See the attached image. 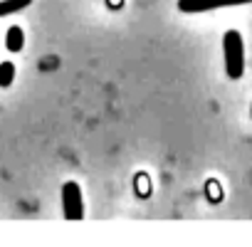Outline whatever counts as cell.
<instances>
[{"label":"cell","mask_w":252,"mask_h":247,"mask_svg":"<svg viewBox=\"0 0 252 247\" xmlns=\"http://www.w3.org/2000/svg\"><path fill=\"white\" fill-rule=\"evenodd\" d=\"M15 79V64L13 62H0V87H10Z\"/></svg>","instance_id":"cell-6"},{"label":"cell","mask_w":252,"mask_h":247,"mask_svg":"<svg viewBox=\"0 0 252 247\" xmlns=\"http://www.w3.org/2000/svg\"><path fill=\"white\" fill-rule=\"evenodd\" d=\"M62 213L67 220H82L84 217V200H82V188L74 181H67L62 185Z\"/></svg>","instance_id":"cell-2"},{"label":"cell","mask_w":252,"mask_h":247,"mask_svg":"<svg viewBox=\"0 0 252 247\" xmlns=\"http://www.w3.org/2000/svg\"><path fill=\"white\" fill-rule=\"evenodd\" d=\"M252 0H178L181 13H208V10H220V8H235V5H247Z\"/></svg>","instance_id":"cell-3"},{"label":"cell","mask_w":252,"mask_h":247,"mask_svg":"<svg viewBox=\"0 0 252 247\" xmlns=\"http://www.w3.org/2000/svg\"><path fill=\"white\" fill-rule=\"evenodd\" d=\"M222 52H225V72L230 79H240L245 72V45L242 35L237 30H227L222 37Z\"/></svg>","instance_id":"cell-1"},{"label":"cell","mask_w":252,"mask_h":247,"mask_svg":"<svg viewBox=\"0 0 252 247\" xmlns=\"http://www.w3.org/2000/svg\"><path fill=\"white\" fill-rule=\"evenodd\" d=\"M30 3H32V0H0V18L13 15V13H20V10H25Z\"/></svg>","instance_id":"cell-5"},{"label":"cell","mask_w":252,"mask_h":247,"mask_svg":"<svg viewBox=\"0 0 252 247\" xmlns=\"http://www.w3.org/2000/svg\"><path fill=\"white\" fill-rule=\"evenodd\" d=\"M5 47H8L10 52H20V50L25 47V32H23V28H18V25L8 28V35H5Z\"/></svg>","instance_id":"cell-4"}]
</instances>
